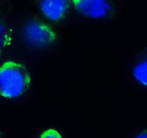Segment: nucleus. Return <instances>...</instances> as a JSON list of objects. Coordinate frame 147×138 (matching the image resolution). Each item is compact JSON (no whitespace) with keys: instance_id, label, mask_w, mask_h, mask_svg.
I'll use <instances>...</instances> for the list:
<instances>
[{"instance_id":"1","label":"nucleus","mask_w":147,"mask_h":138,"mask_svg":"<svg viewBox=\"0 0 147 138\" xmlns=\"http://www.w3.org/2000/svg\"><path fill=\"white\" fill-rule=\"evenodd\" d=\"M31 82V75L23 64L7 60L0 65V96L3 98L20 97L29 90Z\"/></svg>"},{"instance_id":"2","label":"nucleus","mask_w":147,"mask_h":138,"mask_svg":"<svg viewBox=\"0 0 147 138\" xmlns=\"http://www.w3.org/2000/svg\"><path fill=\"white\" fill-rule=\"evenodd\" d=\"M24 41L33 48H48L57 40V35L51 26L37 18L24 22L22 29Z\"/></svg>"},{"instance_id":"3","label":"nucleus","mask_w":147,"mask_h":138,"mask_svg":"<svg viewBox=\"0 0 147 138\" xmlns=\"http://www.w3.org/2000/svg\"><path fill=\"white\" fill-rule=\"evenodd\" d=\"M71 3L83 16L97 20L111 18L117 13L113 3L102 0H73Z\"/></svg>"},{"instance_id":"4","label":"nucleus","mask_w":147,"mask_h":138,"mask_svg":"<svg viewBox=\"0 0 147 138\" xmlns=\"http://www.w3.org/2000/svg\"><path fill=\"white\" fill-rule=\"evenodd\" d=\"M71 1L46 0L39 3V8L46 17L52 21H59L69 12Z\"/></svg>"},{"instance_id":"5","label":"nucleus","mask_w":147,"mask_h":138,"mask_svg":"<svg viewBox=\"0 0 147 138\" xmlns=\"http://www.w3.org/2000/svg\"><path fill=\"white\" fill-rule=\"evenodd\" d=\"M130 73L136 83L143 88L147 85V60L146 52L138 54L131 64Z\"/></svg>"},{"instance_id":"6","label":"nucleus","mask_w":147,"mask_h":138,"mask_svg":"<svg viewBox=\"0 0 147 138\" xmlns=\"http://www.w3.org/2000/svg\"><path fill=\"white\" fill-rule=\"evenodd\" d=\"M14 33L10 24L3 15L0 14V56L12 46Z\"/></svg>"},{"instance_id":"7","label":"nucleus","mask_w":147,"mask_h":138,"mask_svg":"<svg viewBox=\"0 0 147 138\" xmlns=\"http://www.w3.org/2000/svg\"><path fill=\"white\" fill-rule=\"evenodd\" d=\"M39 138H63L61 134L54 129H49L43 132Z\"/></svg>"},{"instance_id":"8","label":"nucleus","mask_w":147,"mask_h":138,"mask_svg":"<svg viewBox=\"0 0 147 138\" xmlns=\"http://www.w3.org/2000/svg\"><path fill=\"white\" fill-rule=\"evenodd\" d=\"M134 138H147V133L146 130H142L135 135Z\"/></svg>"},{"instance_id":"9","label":"nucleus","mask_w":147,"mask_h":138,"mask_svg":"<svg viewBox=\"0 0 147 138\" xmlns=\"http://www.w3.org/2000/svg\"><path fill=\"white\" fill-rule=\"evenodd\" d=\"M0 138H1V135H0Z\"/></svg>"}]
</instances>
